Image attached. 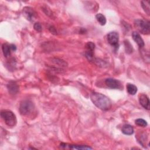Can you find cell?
I'll use <instances>...</instances> for the list:
<instances>
[{
	"label": "cell",
	"instance_id": "obj_1",
	"mask_svg": "<svg viewBox=\"0 0 150 150\" xmlns=\"http://www.w3.org/2000/svg\"><path fill=\"white\" fill-rule=\"evenodd\" d=\"M90 98L93 104L100 109L106 111L112 107V103L110 98L102 93L93 92L90 95Z\"/></svg>",
	"mask_w": 150,
	"mask_h": 150
},
{
	"label": "cell",
	"instance_id": "obj_2",
	"mask_svg": "<svg viewBox=\"0 0 150 150\" xmlns=\"http://www.w3.org/2000/svg\"><path fill=\"white\" fill-rule=\"evenodd\" d=\"M1 116L8 126L14 127L17 124V117L13 112L8 110H2Z\"/></svg>",
	"mask_w": 150,
	"mask_h": 150
},
{
	"label": "cell",
	"instance_id": "obj_3",
	"mask_svg": "<svg viewBox=\"0 0 150 150\" xmlns=\"http://www.w3.org/2000/svg\"><path fill=\"white\" fill-rule=\"evenodd\" d=\"M34 110V105L30 100H24L20 106V112L23 116H28L32 113Z\"/></svg>",
	"mask_w": 150,
	"mask_h": 150
},
{
	"label": "cell",
	"instance_id": "obj_4",
	"mask_svg": "<svg viewBox=\"0 0 150 150\" xmlns=\"http://www.w3.org/2000/svg\"><path fill=\"white\" fill-rule=\"evenodd\" d=\"M135 28L142 33L148 35L150 32L149 22L147 20L138 19L134 21Z\"/></svg>",
	"mask_w": 150,
	"mask_h": 150
},
{
	"label": "cell",
	"instance_id": "obj_5",
	"mask_svg": "<svg viewBox=\"0 0 150 150\" xmlns=\"http://www.w3.org/2000/svg\"><path fill=\"white\" fill-rule=\"evenodd\" d=\"M107 39L108 42L114 47H119V35L116 32H111L108 33L107 36Z\"/></svg>",
	"mask_w": 150,
	"mask_h": 150
},
{
	"label": "cell",
	"instance_id": "obj_6",
	"mask_svg": "<svg viewBox=\"0 0 150 150\" xmlns=\"http://www.w3.org/2000/svg\"><path fill=\"white\" fill-rule=\"evenodd\" d=\"M23 15L29 21H33L36 18V13L31 7H25L23 9Z\"/></svg>",
	"mask_w": 150,
	"mask_h": 150
},
{
	"label": "cell",
	"instance_id": "obj_7",
	"mask_svg": "<svg viewBox=\"0 0 150 150\" xmlns=\"http://www.w3.org/2000/svg\"><path fill=\"white\" fill-rule=\"evenodd\" d=\"M139 102L140 105L145 109L148 110L150 109L149 106V100L148 97L144 94H141L139 96Z\"/></svg>",
	"mask_w": 150,
	"mask_h": 150
},
{
	"label": "cell",
	"instance_id": "obj_8",
	"mask_svg": "<svg viewBox=\"0 0 150 150\" xmlns=\"http://www.w3.org/2000/svg\"><path fill=\"white\" fill-rule=\"evenodd\" d=\"M105 83L108 87L113 89H119L121 86V83L119 80L112 78L107 79L105 80Z\"/></svg>",
	"mask_w": 150,
	"mask_h": 150
},
{
	"label": "cell",
	"instance_id": "obj_9",
	"mask_svg": "<svg viewBox=\"0 0 150 150\" xmlns=\"http://www.w3.org/2000/svg\"><path fill=\"white\" fill-rule=\"evenodd\" d=\"M61 147L63 148H69L72 149H91L92 148L87 145H68L67 144H61Z\"/></svg>",
	"mask_w": 150,
	"mask_h": 150
},
{
	"label": "cell",
	"instance_id": "obj_10",
	"mask_svg": "<svg viewBox=\"0 0 150 150\" xmlns=\"http://www.w3.org/2000/svg\"><path fill=\"white\" fill-rule=\"evenodd\" d=\"M132 36L134 40L137 43V45L140 48H142L144 46V42L142 39L141 36H140V35L137 32H133L132 33Z\"/></svg>",
	"mask_w": 150,
	"mask_h": 150
},
{
	"label": "cell",
	"instance_id": "obj_11",
	"mask_svg": "<svg viewBox=\"0 0 150 150\" xmlns=\"http://www.w3.org/2000/svg\"><path fill=\"white\" fill-rule=\"evenodd\" d=\"M7 89L9 93L11 94H16L19 91V87L14 82H10L7 84Z\"/></svg>",
	"mask_w": 150,
	"mask_h": 150
},
{
	"label": "cell",
	"instance_id": "obj_12",
	"mask_svg": "<svg viewBox=\"0 0 150 150\" xmlns=\"http://www.w3.org/2000/svg\"><path fill=\"white\" fill-rule=\"evenodd\" d=\"M2 49L4 56L6 58H8L11 55V51H12L11 45H9L8 43H4L3 45Z\"/></svg>",
	"mask_w": 150,
	"mask_h": 150
},
{
	"label": "cell",
	"instance_id": "obj_13",
	"mask_svg": "<svg viewBox=\"0 0 150 150\" xmlns=\"http://www.w3.org/2000/svg\"><path fill=\"white\" fill-rule=\"evenodd\" d=\"M121 131L123 134H124L125 135H131L133 134V133H134L133 127L131 125H129V124H126V125L123 126Z\"/></svg>",
	"mask_w": 150,
	"mask_h": 150
},
{
	"label": "cell",
	"instance_id": "obj_14",
	"mask_svg": "<svg viewBox=\"0 0 150 150\" xmlns=\"http://www.w3.org/2000/svg\"><path fill=\"white\" fill-rule=\"evenodd\" d=\"M147 139H148V137L145 135V133H141L139 135L137 136V140H138V142L140 143V144H141L144 147H145V144L147 141Z\"/></svg>",
	"mask_w": 150,
	"mask_h": 150
},
{
	"label": "cell",
	"instance_id": "obj_15",
	"mask_svg": "<svg viewBox=\"0 0 150 150\" xmlns=\"http://www.w3.org/2000/svg\"><path fill=\"white\" fill-rule=\"evenodd\" d=\"M127 90L130 94L134 95L137 92V87L133 84L128 83L127 85Z\"/></svg>",
	"mask_w": 150,
	"mask_h": 150
},
{
	"label": "cell",
	"instance_id": "obj_16",
	"mask_svg": "<svg viewBox=\"0 0 150 150\" xmlns=\"http://www.w3.org/2000/svg\"><path fill=\"white\" fill-rule=\"evenodd\" d=\"M96 18L101 25H105L106 24V18L102 14H97L96 15Z\"/></svg>",
	"mask_w": 150,
	"mask_h": 150
},
{
	"label": "cell",
	"instance_id": "obj_17",
	"mask_svg": "<svg viewBox=\"0 0 150 150\" xmlns=\"http://www.w3.org/2000/svg\"><path fill=\"white\" fill-rule=\"evenodd\" d=\"M141 6L144 9V11L149 15L150 14V6H149V1H142L141 2Z\"/></svg>",
	"mask_w": 150,
	"mask_h": 150
},
{
	"label": "cell",
	"instance_id": "obj_18",
	"mask_svg": "<svg viewBox=\"0 0 150 150\" xmlns=\"http://www.w3.org/2000/svg\"><path fill=\"white\" fill-rule=\"evenodd\" d=\"M86 49L87 52L93 53L94 49H95V45L92 42H89L86 45Z\"/></svg>",
	"mask_w": 150,
	"mask_h": 150
},
{
	"label": "cell",
	"instance_id": "obj_19",
	"mask_svg": "<svg viewBox=\"0 0 150 150\" xmlns=\"http://www.w3.org/2000/svg\"><path fill=\"white\" fill-rule=\"evenodd\" d=\"M124 45H125V49L126 53L130 54L133 52V47L132 45L130 44V43L128 40H126L124 42Z\"/></svg>",
	"mask_w": 150,
	"mask_h": 150
},
{
	"label": "cell",
	"instance_id": "obj_20",
	"mask_svg": "<svg viewBox=\"0 0 150 150\" xmlns=\"http://www.w3.org/2000/svg\"><path fill=\"white\" fill-rule=\"evenodd\" d=\"M135 123L137 126H140V127H145L147 126V121L145 120H144V119H137L135 121Z\"/></svg>",
	"mask_w": 150,
	"mask_h": 150
},
{
	"label": "cell",
	"instance_id": "obj_21",
	"mask_svg": "<svg viewBox=\"0 0 150 150\" xmlns=\"http://www.w3.org/2000/svg\"><path fill=\"white\" fill-rule=\"evenodd\" d=\"M33 27H34V29L38 31V32H41L42 31V26L40 25V23L39 22H36L34 25H33Z\"/></svg>",
	"mask_w": 150,
	"mask_h": 150
},
{
	"label": "cell",
	"instance_id": "obj_22",
	"mask_svg": "<svg viewBox=\"0 0 150 150\" xmlns=\"http://www.w3.org/2000/svg\"><path fill=\"white\" fill-rule=\"evenodd\" d=\"M49 31H51L52 33H54V34H57V30H56V29L55 28V27H51L49 28Z\"/></svg>",
	"mask_w": 150,
	"mask_h": 150
},
{
	"label": "cell",
	"instance_id": "obj_23",
	"mask_svg": "<svg viewBox=\"0 0 150 150\" xmlns=\"http://www.w3.org/2000/svg\"><path fill=\"white\" fill-rule=\"evenodd\" d=\"M11 49H12V51H16V49H17V47H16V46L15 45H11Z\"/></svg>",
	"mask_w": 150,
	"mask_h": 150
}]
</instances>
